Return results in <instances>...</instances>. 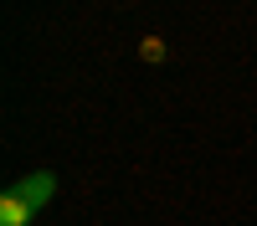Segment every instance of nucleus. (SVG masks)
<instances>
[{
	"mask_svg": "<svg viewBox=\"0 0 257 226\" xmlns=\"http://www.w3.org/2000/svg\"><path fill=\"white\" fill-rule=\"evenodd\" d=\"M139 57H144V62H165V41H160V36H144V41H139Z\"/></svg>",
	"mask_w": 257,
	"mask_h": 226,
	"instance_id": "obj_3",
	"label": "nucleus"
},
{
	"mask_svg": "<svg viewBox=\"0 0 257 226\" xmlns=\"http://www.w3.org/2000/svg\"><path fill=\"white\" fill-rule=\"evenodd\" d=\"M11 190H16L21 200H26V205H36V211H41V205H47V200L57 195V175H52V170H31V175H21V180L11 185Z\"/></svg>",
	"mask_w": 257,
	"mask_h": 226,
	"instance_id": "obj_1",
	"label": "nucleus"
},
{
	"mask_svg": "<svg viewBox=\"0 0 257 226\" xmlns=\"http://www.w3.org/2000/svg\"><path fill=\"white\" fill-rule=\"evenodd\" d=\"M31 221H36V205H26L16 190L0 195V226H31Z\"/></svg>",
	"mask_w": 257,
	"mask_h": 226,
	"instance_id": "obj_2",
	"label": "nucleus"
}]
</instances>
